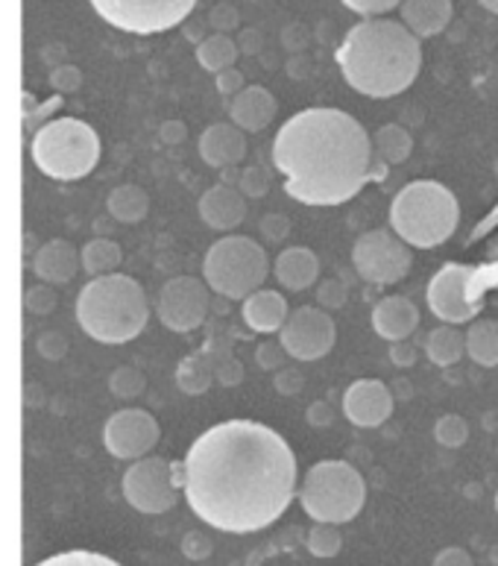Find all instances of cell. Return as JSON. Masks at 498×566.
<instances>
[{
  "mask_svg": "<svg viewBox=\"0 0 498 566\" xmlns=\"http://www.w3.org/2000/svg\"><path fill=\"white\" fill-rule=\"evenodd\" d=\"M182 491L191 511L218 532H262L299 493L294 449L255 420L218 423L188 449Z\"/></svg>",
  "mask_w": 498,
  "mask_h": 566,
  "instance_id": "cell-1",
  "label": "cell"
},
{
  "mask_svg": "<svg viewBox=\"0 0 498 566\" xmlns=\"http://www.w3.org/2000/svg\"><path fill=\"white\" fill-rule=\"evenodd\" d=\"M372 138L343 109H305L287 118L273 138V165L296 203L340 206L375 177Z\"/></svg>",
  "mask_w": 498,
  "mask_h": 566,
  "instance_id": "cell-2",
  "label": "cell"
},
{
  "mask_svg": "<svg viewBox=\"0 0 498 566\" xmlns=\"http://www.w3.org/2000/svg\"><path fill=\"white\" fill-rule=\"evenodd\" d=\"M340 74L358 94L396 97L416 83L423 69V48L402 21L363 18L338 48Z\"/></svg>",
  "mask_w": 498,
  "mask_h": 566,
  "instance_id": "cell-3",
  "label": "cell"
},
{
  "mask_svg": "<svg viewBox=\"0 0 498 566\" xmlns=\"http://www.w3.org/2000/svg\"><path fill=\"white\" fill-rule=\"evenodd\" d=\"M76 321L88 338L100 344H129L150 321V303L141 282L127 273H106L80 291Z\"/></svg>",
  "mask_w": 498,
  "mask_h": 566,
  "instance_id": "cell-4",
  "label": "cell"
},
{
  "mask_svg": "<svg viewBox=\"0 0 498 566\" xmlns=\"http://www.w3.org/2000/svg\"><path fill=\"white\" fill-rule=\"evenodd\" d=\"M460 206L443 182H407L390 203V229L416 250H434L455 235Z\"/></svg>",
  "mask_w": 498,
  "mask_h": 566,
  "instance_id": "cell-5",
  "label": "cell"
},
{
  "mask_svg": "<svg viewBox=\"0 0 498 566\" xmlns=\"http://www.w3.org/2000/svg\"><path fill=\"white\" fill-rule=\"evenodd\" d=\"M100 136L80 118L47 120L33 136V161L44 177L74 182L88 177L100 161Z\"/></svg>",
  "mask_w": 498,
  "mask_h": 566,
  "instance_id": "cell-6",
  "label": "cell"
},
{
  "mask_svg": "<svg viewBox=\"0 0 498 566\" xmlns=\"http://www.w3.org/2000/svg\"><path fill=\"white\" fill-rule=\"evenodd\" d=\"M299 505L314 523L343 525L361 514L367 502L363 475L347 461H320L299 484Z\"/></svg>",
  "mask_w": 498,
  "mask_h": 566,
  "instance_id": "cell-7",
  "label": "cell"
},
{
  "mask_svg": "<svg viewBox=\"0 0 498 566\" xmlns=\"http://www.w3.org/2000/svg\"><path fill=\"white\" fill-rule=\"evenodd\" d=\"M271 276V259L250 235H226L209 247L203 259V280L223 300H246Z\"/></svg>",
  "mask_w": 498,
  "mask_h": 566,
  "instance_id": "cell-8",
  "label": "cell"
},
{
  "mask_svg": "<svg viewBox=\"0 0 498 566\" xmlns=\"http://www.w3.org/2000/svg\"><path fill=\"white\" fill-rule=\"evenodd\" d=\"M106 24L124 33L152 35L182 24L197 0H88Z\"/></svg>",
  "mask_w": 498,
  "mask_h": 566,
  "instance_id": "cell-9",
  "label": "cell"
},
{
  "mask_svg": "<svg viewBox=\"0 0 498 566\" xmlns=\"http://www.w3.org/2000/svg\"><path fill=\"white\" fill-rule=\"evenodd\" d=\"M352 264L361 280L372 285H393L411 273L414 255L411 244H405L393 229H370L352 247Z\"/></svg>",
  "mask_w": 498,
  "mask_h": 566,
  "instance_id": "cell-10",
  "label": "cell"
},
{
  "mask_svg": "<svg viewBox=\"0 0 498 566\" xmlns=\"http://www.w3.org/2000/svg\"><path fill=\"white\" fill-rule=\"evenodd\" d=\"M124 499L141 514H165L179 502L173 464L165 458L144 455L124 473Z\"/></svg>",
  "mask_w": 498,
  "mask_h": 566,
  "instance_id": "cell-11",
  "label": "cell"
},
{
  "mask_svg": "<svg viewBox=\"0 0 498 566\" xmlns=\"http://www.w3.org/2000/svg\"><path fill=\"white\" fill-rule=\"evenodd\" d=\"M209 305H212V287H209V282L197 280V276H173L161 287L156 312H159V321L165 329L177 332V335H188V332L203 326Z\"/></svg>",
  "mask_w": 498,
  "mask_h": 566,
  "instance_id": "cell-12",
  "label": "cell"
},
{
  "mask_svg": "<svg viewBox=\"0 0 498 566\" xmlns=\"http://www.w3.org/2000/svg\"><path fill=\"white\" fill-rule=\"evenodd\" d=\"M338 340V326L329 312L303 305L287 317L282 329V349L296 361H320L335 349Z\"/></svg>",
  "mask_w": 498,
  "mask_h": 566,
  "instance_id": "cell-13",
  "label": "cell"
},
{
  "mask_svg": "<svg viewBox=\"0 0 498 566\" xmlns=\"http://www.w3.org/2000/svg\"><path fill=\"white\" fill-rule=\"evenodd\" d=\"M473 276L475 273L466 264L448 262L443 264L434 280L428 282V308L431 314L443 323L460 326V323H473L478 314V303H473Z\"/></svg>",
  "mask_w": 498,
  "mask_h": 566,
  "instance_id": "cell-14",
  "label": "cell"
},
{
  "mask_svg": "<svg viewBox=\"0 0 498 566\" xmlns=\"http://www.w3.org/2000/svg\"><path fill=\"white\" fill-rule=\"evenodd\" d=\"M159 420L144 411V408H124L118 415H112L103 429V443L109 449V455L120 461H138L152 447L159 443Z\"/></svg>",
  "mask_w": 498,
  "mask_h": 566,
  "instance_id": "cell-15",
  "label": "cell"
},
{
  "mask_svg": "<svg viewBox=\"0 0 498 566\" xmlns=\"http://www.w3.org/2000/svg\"><path fill=\"white\" fill-rule=\"evenodd\" d=\"M343 415L358 429H375L393 415V394L379 379H358L343 390Z\"/></svg>",
  "mask_w": 498,
  "mask_h": 566,
  "instance_id": "cell-16",
  "label": "cell"
},
{
  "mask_svg": "<svg viewBox=\"0 0 498 566\" xmlns=\"http://www.w3.org/2000/svg\"><path fill=\"white\" fill-rule=\"evenodd\" d=\"M200 218L205 227L218 229V232H232L246 220L244 191L229 182H218L200 197Z\"/></svg>",
  "mask_w": 498,
  "mask_h": 566,
  "instance_id": "cell-17",
  "label": "cell"
},
{
  "mask_svg": "<svg viewBox=\"0 0 498 566\" xmlns=\"http://www.w3.org/2000/svg\"><path fill=\"white\" fill-rule=\"evenodd\" d=\"M279 103L264 85H246L244 92H237L229 103V115L232 124L244 129V133H262L276 120Z\"/></svg>",
  "mask_w": 498,
  "mask_h": 566,
  "instance_id": "cell-18",
  "label": "cell"
},
{
  "mask_svg": "<svg viewBox=\"0 0 498 566\" xmlns=\"http://www.w3.org/2000/svg\"><path fill=\"white\" fill-rule=\"evenodd\" d=\"M420 326V308L407 296H384L372 308V329L390 344L407 340Z\"/></svg>",
  "mask_w": 498,
  "mask_h": 566,
  "instance_id": "cell-19",
  "label": "cell"
},
{
  "mask_svg": "<svg viewBox=\"0 0 498 566\" xmlns=\"http://www.w3.org/2000/svg\"><path fill=\"white\" fill-rule=\"evenodd\" d=\"M33 271L47 285H65L83 271V253H76L74 244L65 238H51L33 255Z\"/></svg>",
  "mask_w": 498,
  "mask_h": 566,
  "instance_id": "cell-20",
  "label": "cell"
},
{
  "mask_svg": "<svg viewBox=\"0 0 498 566\" xmlns=\"http://www.w3.org/2000/svg\"><path fill=\"white\" fill-rule=\"evenodd\" d=\"M200 156L209 168H235L246 159L244 129L237 124H212L200 136Z\"/></svg>",
  "mask_w": 498,
  "mask_h": 566,
  "instance_id": "cell-21",
  "label": "cell"
},
{
  "mask_svg": "<svg viewBox=\"0 0 498 566\" xmlns=\"http://www.w3.org/2000/svg\"><path fill=\"white\" fill-rule=\"evenodd\" d=\"M273 276L287 291H305L320 280V259L308 247H287L273 262Z\"/></svg>",
  "mask_w": 498,
  "mask_h": 566,
  "instance_id": "cell-22",
  "label": "cell"
},
{
  "mask_svg": "<svg viewBox=\"0 0 498 566\" xmlns=\"http://www.w3.org/2000/svg\"><path fill=\"white\" fill-rule=\"evenodd\" d=\"M244 323L258 335H273V332L285 329L287 317H290V308H287V300L279 291H255L244 300Z\"/></svg>",
  "mask_w": 498,
  "mask_h": 566,
  "instance_id": "cell-23",
  "label": "cell"
},
{
  "mask_svg": "<svg viewBox=\"0 0 498 566\" xmlns=\"http://www.w3.org/2000/svg\"><path fill=\"white\" fill-rule=\"evenodd\" d=\"M399 9H402V24L420 39L439 35L455 15L452 0H405Z\"/></svg>",
  "mask_w": 498,
  "mask_h": 566,
  "instance_id": "cell-24",
  "label": "cell"
},
{
  "mask_svg": "<svg viewBox=\"0 0 498 566\" xmlns=\"http://www.w3.org/2000/svg\"><path fill=\"white\" fill-rule=\"evenodd\" d=\"M425 355L437 367H455L466 355V332H460L452 323H443L425 340Z\"/></svg>",
  "mask_w": 498,
  "mask_h": 566,
  "instance_id": "cell-25",
  "label": "cell"
},
{
  "mask_svg": "<svg viewBox=\"0 0 498 566\" xmlns=\"http://www.w3.org/2000/svg\"><path fill=\"white\" fill-rule=\"evenodd\" d=\"M466 355L478 367H498V321H473L466 329Z\"/></svg>",
  "mask_w": 498,
  "mask_h": 566,
  "instance_id": "cell-26",
  "label": "cell"
},
{
  "mask_svg": "<svg viewBox=\"0 0 498 566\" xmlns=\"http://www.w3.org/2000/svg\"><path fill=\"white\" fill-rule=\"evenodd\" d=\"M150 212V197L141 186H118L109 195V214L118 223H141Z\"/></svg>",
  "mask_w": 498,
  "mask_h": 566,
  "instance_id": "cell-27",
  "label": "cell"
},
{
  "mask_svg": "<svg viewBox=\"0 0 498 566\" xmlns=\"http://www.w3.org/2000/svg\"><path fill=\"white\" fill-rule=\"evenodd\" d=\"M372 147H375V156H379L384 165H402V161L411 159V153H414V138L407 133L405 127H399V124H388V127H381L372 138Z\"/></svg>",
  "mask_w": 498,
  "mask_h": 566,
  "instance_id": "cell-28",
  "label": "cell"
},
{
  "mask_svg": "<svg viewBox=\"0 0 498 566\" xmlns=\"http://www.w3.org/2000/svg\"><path fill=\"white\" fill-rule=\"evenodd\" d=\"M124 262V250L109 238H92L83 247V271L88 276H106V273L118 271V264Z\"/></svg>",
  "mask_w": 498,
  "mask_h": 566,
  "instance_id": "cell-29",
  "label": "cell"
},
{
  "mask_svg": "<svg viewBox=\"0 0 498 566\" xmlns=\"http://www.w3.org/2000/svg\"><path fill=\"white\" fill-rule=\"evenodd\" d=\"M197 60H200V65H203L205 71H212V74H220V71H226V69H235L237 44L223 33L209 35V39H205V42H200V48H197Z\"/></svg>",
  "mask_w": 498,
  "mask_h": 566,
  "instance_id": "cell-30",
  "label": "cell"
},
{
  "mask_svg": "<svg viewBox=\"0 0 498 566\" xmlns=\"http://www.w3.org/2000/svg\"><path fill=\"white\" fill-rule=\"evenodd\" d=\"M212 379H218V376H214V364H205L200 355L186 358V361L179 364L177 381L186 394H203V390L212 385Z\"/></svg>",
  "mask_w": 498,
  "mask_h": 566,
  "instance_id": "cell-31",
  "label": "cell"
},
{
  "mask_svg": "<svg viewBox=\"0 0 498 566\" xmlns=\"http://www.w3.org/2000/svg\"><path fill=\"white\" fill-rule=\"evenodd\" d=\"M343 546V537H340L338 525L331 523H317L308 532V552L314 558H335Z\"/></svg>",
  "mask_w": 498,
  "mask_h": 566,
  "instance_id": "cell-32",
  "label": "cell"
},
{
  "mask_svg": "<svg viewBox=\"0 0 498 566\" xmlns=\"http://www.w3.org/2000/svg\"><path fill=\"white\" fill-rule=\"evenodd\" d=\"M434 438H437L439 447H446V449L464 447L466 438H469V423H466L464 417H457V415L439 417L437 429H434Z\"/></svg>",
  "mask_w": 498,
  "mask_h": 566,
  "instance_id": "cell-33",
  "label": "cell"
},
{
  "mask_svg": "<svg viewBox=\"0 0 498 566\" xmlns=\"http://www.w3.org/2000/svg\"><path fill=\"white\" fill-rule=\"evenodd\" d=\"M35 566H120L118 560L106 558L100 552H88V549H71V552H60V555H53V558L42 560V564Z\"/></svg>",
  "mask_w": 498,
  "mask_h": 566,
  "instance_id": "cell-34",
  "label": "cell"
},
{
  "mask_svg": "<svg viewBox=\"0 0 498 566\" xmlns=\"http://www.w3.org/2000/svg\"><path fill=\"white\" fill-rule=\"evenodd\" d=\"M112 390L118 394V397H138L144 390V376L133 367H120L115 376H112Z\"/></svg>",
  "mask_w": 498,
  "mask_h": 566,
  "instance_id": "cell-35",
  "label": "cell"
},
{
  "mask_svg": "<svg viewBox=\"0 0 498 566\" xmlns=\"http://www.w3.org/2000/svg\"><path fill=\"white\" fill-rule=\"evenodd\" d=\"M340 3L363 18H379L384 12H390V9L402 7L405 0H340Z\"/></svg>",
  "mask_w": 498,
  "mask_h": 566,
  "instance_id": "cell-36",
  "label": "cell"
},
{
  "mask_svg": "<svg viewBox=\"0 0 498 566\" xmlns=\"http://www.w3.org/2000/svg\"><path fill=\"white\" fill-rule=\"evenodd\" d=\"M241 191H244L246 197H264L267 191H271V174L264 168H246L244 177H241Z\"/></svg>",
  "mask_w": 498,
  "mask_h": 566,
  "instance_id": "cell-37",
  "label": "cell"
},
{
  "mask_svg": "<svg viewBox=\"0 0 498 566\" xmlns=\"http://www.w3.org/2000/svg\"><path fill=\"white\" fill-rule=\"evenodd\" d=\"M27 308L33 314H47L56 308V294H53V287H44V285H35L27 291L24 296Z\"/></svg>",
  "mask_w": 498,
  "mask_h": 566,
  "instance_id": "cell-38",
  "label": "cell"
},
{
  "mask_svg": "<svg viewBox=\"0 0 498 566\" xmlns=\"http://www.w3.org/2000/svg\"><path fill=\"white\" fill-rule=\"evenodd\" d=\"M244 74L237 69H226L218 74V92L226 94V97H235L237 92H244Z\"/></svg>",
  "mask_w": 498,
  "mask_h": 566,
  "instance_id": "cell-39",
  "label": "cell"
},
{
  "mask_svg": "<svg viewBox=\"0 0 498 566\" xmlns=\"http://www.w3.org/2000/svg\"><path fill=\"white\" fill-rule=\"evenodd\" d=\"M434 566H475V564L469 552L460 549V546H448V549H443L437 558H434Z\"/></svg>",
  "mask_w": 498,
  "mask_h": 566,
  "instance_id": "cell-40",
  "label": "cell"
},
{
  "mask_svg": "<svg viewBox=\"0 0 498 566\" xmlns=\"http://www.w3.org/2000/svg\"><path fill=\"white\" fill-rule=\"evenodd\" d=\"M347 300V287L340 285V282H322L320 285V303L335 308V305H343Z\"/></svg>",
  "mask_w": 498,
  "mask_h": 566,
  "instance_id": "cell-41",
  "label": "cell"
},
{
  "mask_svg": "<svg viewBox=\"0 0 498 566\" xmlns=\"http://www.w3.org/2000/svg\"><path fill=\"white\" fill-rule=\"evenodd\" d=\"M390 358L396 367H411L416 361V349L407 344V340H396L393 347H390Z\"/></svg>",
  "mask_w": 498,
  "mask_h": 566,
  "instance_id": "cell-42",
  "label": "cell"
},
{
  "mask_svg": "<svg viewBox=\"0 0 498 566\" xmlns=\"http://www.w3.org/2000/svg\"><path fill=\"white\" fill-rule=\"evenodd\" d=\"M308 420H311L314 426L331 423V408L326 406V402H314L311 411H308Z\"/></svg>",
  "mask_w": 498,
  "mask_h": 566,
  "instance_id": "cell-43",
  "label": "cell"
},
{
  "mask_svg": "<svg viewBox=\"0 0 498 566\" xmlns=\"http://www.w3.org/2000/svg\"><path fill=\"white\" fill-rule=\"evenodd\" d=\"M264 229H267V235L271 238H276V241H282V238L287 235V220L282 218V223H279V214H271V220H267V223H264Z\"/></svg>",
  "mask_w": 498,
  "mask_h": 566,
  "instance_id": "cell-44",
  "label": "cell"
},
{
  "mask_svg": "<svg viewBox=\"0 0 498 566\" xmlns=\"http://www.w3.org/2000/svg\"><path fill=\"white\" fill-rule=\"evenodd\" d=\"M279 353V349L276 347H262L258 349V358H262V364L264 367H267V370H276V367H279V358H273V355Z\"/></svg>",
  "mask_w": 498,
  "mask_h": 566,
  "instance_id": "cell-45",
  "label": "cell"
},
{
  "mask_svg": "<svg viewBox=\"0 0 498 566\" xmlns=\"http://www.w3.org/2000/svg\"><path fill=\"white\" fill-rule=\"evenodd\" d=\"M484 9H490L492 15H498V0H478Z\"/></svg>",
  "mask_w": 498,
  "mask_h": 566,
  "instance_id": "cell-46",
  "label": "cell"
},
{
  "mask_svg": "<svg viewBox=\"0 0 498 566\" xmlns=\"http://www.w3.org/2000/svg\"><path fill=\"white\" fill-rule=\"evenodd\" d=\"M496 511H498V493H496Z\"/></svg>",
  "mask_w": 498,
  "mask_h": 566,
  "instance_id": "cell-47",
  "label": "cell"
}]
</instances>
